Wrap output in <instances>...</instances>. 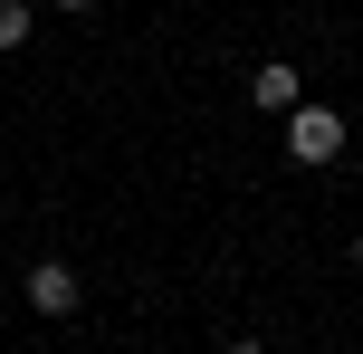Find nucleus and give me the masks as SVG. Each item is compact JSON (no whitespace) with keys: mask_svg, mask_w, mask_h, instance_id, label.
I'll return each instance as SVG.
<instances>
[{"mask_svg":"<svg viewBox=\"0 0 363 354\" xmlns=\"http://www.w3.org/2000/svg\"><path fill=\"white\" fill-rule=\"evenodd\" d=\"M287 153H296V163H335V153H345V115L296 96V106H287Z\"/></svg>","mask_w":363,"mask_h":354,"instance_id":"1","label":"nucleus"},{"mask_svg":"<svg viewBox=\"0 0 363 354\" xmlns=\"http://www.w3.org/2000/svg\"><path fill=\"white\" fill-rule=\"evenodd\" d=\"M19 297H29L38 316H77V297H86V287H77V268H67V259H38L29 278H19Z\"/></svg>","mask_w":363,"mask_h":354,"instance_id":"2","label":"nucleus"},{"mask_svg":"<svg viewBox=\"0 0 363 354\" xmlns=\"http://www.w3.org/2000/svg\"><path fill=\"white\" fill-rule=\"evenodd\" d=\"M296 96H306V77H296V57H258V67H249V106H268V115H287Z\"/></svg>","mask_w":363,"mask_h":354,"instance_id":"3","label":"nucleus"},{"mask_svg":"<svg viewBox=\"0 0 363 354\" xmlns=\"http://www.w3.org/2000/svg\"><path fill=\"white\" fill-rule=\"evenodd\" d=\"M29 29H38L29 0H0V48H29Z\"/></svg>","mask_w":363,"mask_h":354,"instance_id":"4","label":"nucleus"},{"mask_svg":"<svg viewBox=\"0 0 363 354\" xmlns=\"http://www.w3.org/2000/svg\"><path fill=\"white\" fill-rule=\"evenodd\" d=\"M48 10H67V19H77V10H96V0H48Z\"/></svg>","mask_w":363,"mask_h":354,"instance_id":"5","label":"nucleus"},{"mask_svg":"<svg viewBox=\"0 0 363 354\" xmlns=\"http://www.w3.org/2000/svg\"><path fill=\"white\" fill-rule=\"evenodd\" d=\"M354 259H363V230H354Z\"/></svg>","mask_w":363,"mask_h":354,"instance_id":"6","label":"nucleus"}]
</instances>
